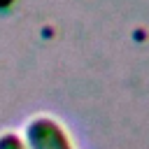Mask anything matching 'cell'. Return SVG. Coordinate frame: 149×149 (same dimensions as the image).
Instances as JSON below:
<instances>
[{
	"label": "cell",
	"mask_w": 149,
	"mask_h": 149,
	"mask_svg": "<svg viewBox=\"0 0 149 149\" xmlns=\"http://www.w3.org/2000/svg\"><path fill=\"white\" fill-rule=\"evenodd\" d=\"M28 140L33 149H70L68 135L51 119H35L28 126Z\"/></svg>",
	"instance_id": "6da1fadb"
},
{
	"label": "cell",
	"mask_w": 149,
	"mask_h": 149,
	"mask_svg": "<svg viewBox=\"0 0 149 149\" xmlns=\"http://www.w3.org/2000/svg\"><path fill=\"white\" fill-rule=\"evenodd\" d=\"M0 149H23V144L16 135H2L0 137Z\"/></svg>",
	"instance_id": "7a4b0ae2"
}]
</instances>
